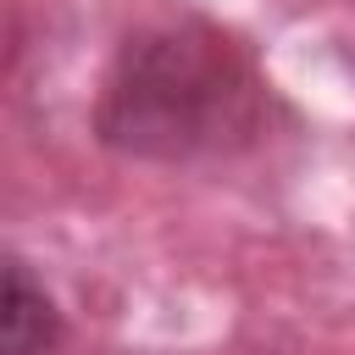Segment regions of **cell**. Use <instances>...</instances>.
I'll return each instance as SVG.
<instances>
[{"instance_id":"6da1fadb","label":"cell","mask_w":355,"mask_h":355,"mask_svg":"<svg viewBox=\"0 0 355 355\" xmlns=\"http://www.w3.org/2000/svg\"><path fill=\"white\" fill-rule=\"evenodd\" d=\"M272 89L250 50L200 17H172L122 39L94 133L133 161H216L239 155L266 133Z\"/></svg>"},{"instance_id":"7a4b0ae2","label":"cell","mask_w":355,"mask_h":355,"mask_svg":"<svg viewBox=\"0 0 355 355\" xmlns=\"http://www.w3.org/2000/svg\"><path fill=\"white\" fill-rule=\"evenodd\" d=\"M61 338L55 300L28 277L22 261L6 266V311H0V349L6 355H50Z\"/></svg>"}]
</instances>
